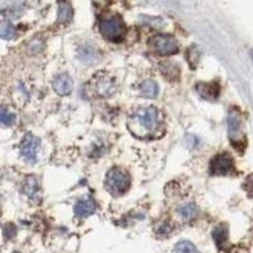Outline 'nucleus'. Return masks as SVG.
Returning a JSON list of instances; mask_svg holds the SVG:
<instances>
[{
    "label": "nucleus",
    "instance_id": "nucleus-16",
    "mask_svg": "<svg viewBox=\"0 0 253 253\" xmlns=\"http://www.w3.org/2000/svg\"><path fill=\"white\" fill-rule=\"evenodd\" d=\"M0 120L2 124L10 126L16 122V116L13 113H9L6 108H2L0 111Z\"/></svg>",
    "mask_w": 253,
    "mask_h": 253
},
{
    "label": "nucleus",
    "instance_id": "nucleus-5",
    "mask_svg": "<svg viewBox=\"0 0 253 253\" xmlns=\"http://www.w3.org/2000/svg\"><path fill=\"white\" fill-rule=\"evenodd\" d=\"M147 46L154 53L161 56L174 55L179 50L177 39L173 35L165 34L151 36L147 41Z\"/></svg>",
    "mask_w": 253,
    "mask_h": 253
},
{
    "label": "nucleus",
    "instance_id": "nucleus-19",
    "mask_svg": "<svg viewBox=\"0 0 253 253\" xmlns=\"http://www.w3.org/2000/svg\"><path fill=\"white\" fill-rule=\"evenodd\" d=\"M2 231H3L4 236L8 239H13L17 235V228L12 223H8V224H5L2 227Z\"/></svg>",
    "mask_w": 253,
    "mask_h": 253
},
{
    "label": "nucleus",
    "instance_id": "nucleus-7",
    "mask_svg": "<svg viewBox=\"0 0 253 253\" xmlns=\"http://www.w3.org/2000/svg\"><path fill=\"white\" fill-rule=\"evenodd\" d=\"M41 147V140L31 132L26 134L20 143V154L28 163H36L38 161V153Z\"/></svg>",
    "mask_w": 253,
    "mask_h": 253
},
{
    "label": "nucleus",
    "instance_id": "nucleus-1",
    "mask_svg": "<svg viewBox=\"0 0 253 253\" xmlns=\"http://www.w3.org/2000/svg\"><path fill=\"white\" fill-rule=\"evenodd\" d=\"M131 132L140 137L151 136L159 126V112L155 107L139 109L129 122Z\"/></svg>",
    "mask_w": 253,
    "mask_h": 253
},
{
    "label": "nucleus",
    "instance_id": "nucleus-9",
    "mask_svg": "<svg viewBox=\"0 0 253 253\" xmlns=\"http://www.w3.org/2000/svg\"><path fill=\"white\" fill-rule=\"evenodd\" d=\"M74 210L76 216L78 217H87L94 213L96 210L95 202L90 196H84L76 203Z\"/></svg>",
    "mask_w": 253,
    "mask_h": 253
},
{
    "label": "nucleus",
    "instance_id": "nucleus-11",
    "mask_svg": "<svg viewBox=\"0 0 253 253\" xmlns=\"http://www.w3.org/2000/svg\"><path fill=\"white\" fill-rule=\"evenodd\" d=\"M74 16V9L68 1L59 2L57 12V23L59 24H68L71 22Z\"/></svg>",
    "mask_w": 253,
    "mask_h": 253
},
{
    "label": "nucleus",
    "instance_id": "nucleus-17",
    "mask_svg": "<svg viewBox=\"0 0 253 253\" xmlns=\"http://www.w3.org/2000/svg\"><path fill=\"white\" fill-rule=\"evenodd\" d=\"M228 228L224 225L219 226L218 228L215 230L214 238L219 246L225 243L228 239Z\"/></svg>",
    "mask_w": 253,
    "mask_h": 253
},
{
    "label": "nucleus",
    "instance_id": "nucleus-20",
    "mask_svg": "<svg viewBox=\"0 0 253 253\" xmlns=\"http://www.w3.org/2000/svg\"><path fill=\"white\" fill-rule=\"evenodd\" d=\"M180 213L185 218H190L192 216H194L195 213H196V206L193 205V204L185 206L181 209Z\"/></svg>",
    "mask_w": 253,
    "mask_h": 253
},
{
    "label": "nucleus",
    "instance_id": "nucleus-18",
    "mask_svg": "<svg viewBox=\"0 0 253 253\" xmlns=\"http://www.w3.org/2000/svg\"><path fill=\"white\" fill-rule=\"evenodd\" d=\"M176 253H197L196 249L191 242L187 241L179 242L175 246Z\"/></svg>",
    "mask_w": 253,
    "mask_h": 253
},
{
    "label": "nucleus",
    "instance_id": "nucleus-2",
    "mask_svg": "<svg viewBox=\"0 0 253 253\" xmlns=\"http://www.w3.org/2000/svg\"><path fill=\"white\" fill-rule=\"evenodd\" d=\"M228 128L231 145L237 151H243L246 145V135L242 113L238 108L230 109L228 116Z\"/></svg>",
    "mask_w": 253,
    "mask_h": 253
},
{
    "label": "nucleus",
    "instance_id": "nucleus-3",
    "mask_svg": "<svg viewBox=\"0 0 253 253\" xmlns=\"http://www.w3.org/2000/svg\"><path fill=\"white\" fill-rule=\"evenodd\" d=\"M99 32L105 40L111 42H120L126 35V26L120 15H112L100 20Z\"/></svg>",
    "mask_w": 253,
    "mask_h": 253
},
{
    "label": "nucleus",
    "instance_id": "nucleus-8",
    "mask_svg": "<svg viewBox=\"0 0 253 253\" xmlns=\"http://www.w3.org/2000/svg\"><path fill=\"white\" fill-rule=\"evenodd\" d=\"M52 88L61 97L69 96L74 90V81L68 74L63 73L55 77L52 83Z\"/></svg>",
    "mask_w": 253,
    "mask_h": 253
},
{
    "label": "nucleus",
    "instance_id": "nucleus-22",
    "mask_svg": "<svg viewBox=\"0 0 253 253\" xmlns=\"http://www.w3.org/2000/svg\"><path fill=\"white\" fill-rule=\"evenodd\" d=\"M250 54H251L252 59H253V50H252L251 52H250Z\"/></svg>",
    "mask_w": 253,
    "mask_h": 253
},
{
    "label": "nucleus",
    "instance_id": "nucleus-15",
    "mask_svg": "<svg viewBox=\"0 0 253 253\" xmlns=\"http://www.w3.org/2000/svg\"><path fill=\"white\" fill-rule=\"evenodd\" d=\"M24 193L28 196H33L39 190V184L34 176H29L26 178L23 185Z\"/></svg>",
    "mask_w": 253,
    "mask_h": 253
},
{
    "label": "nucleus",
    "instance_id": "nucleus-4",
    "mask_svg": "<svg viewBox=\"0 0 253 253\" xmlns=\"http://www.w3.org/2000/svg\"><path fill=\"white\" fill-rule=\"evenodd\" d=\"M105 188L112 196H119L126 193L130 186V177L121 168H112L107 173Z\"/></svg>",
    "mask_w": 253,
    "mask_h": 253
},
{
    "label": "nucleus",
    "instance_id": "nucleus-23",
    "mask_svg": "<svg viewBox=\"0 0 253 253\" xmlns=\"http://www.w3.org/2000/svg\"><path fill=\"white\" fill-rule=\"evenodd\" d=\"M18 253V252H15V253Z\"/></svg>",
    "mask_w": 253,
    "mask_h": 253
},
{
    "label": "nucleus",
    "instance_id": "nucleus-13",
    "mask_svg": "<svg viewBox=\"0 0 253 253\" xmlns=\"http://www.w3.org/2000/svg\"><path fill=\"white\" fill-rule=\"evenodd\" d=\"M16 28L9 20H4L0 24V36L3 40L10 41L16 36Z\"/></svg>",
    "mask_w": 253,
    "mask_h": 253
},
{
    "label": "nucleus",
    "instance_id": "nucleus-21",
    "mask_svg": "<svg viewBox=\"0 0 253 253\" xmlns=\"http://www.w3.org/2000/svg\"><path fill=\"white\" fill-rule=\"evenodd\" d=\"M246 189L250 192H253V174L248 177L246 182Z\"/></svg>",
    "mask_w": 253,
    "mask_h": 253
},
{
    "label": "nucleus",
    "instance_id": "nucleus-12",
    "mask_svg": "<svg viewBox=\"0 0 253 253\" xmlns=\"http://www.w3.org/2000/svg\"><path fill=\"white\" fill-rule=\"evenodd\" d=\"M142 95L147 98H155L158 96L159 88L155 81L152 80H146L139 86Z\"/></svg>",
    "mask_w": 253,
    "mask_h": 253
},
{
    "label": "nucleus",
    "instance_id": "nucleus-10",
    "mask_svg": "<svg viewBox=\"0 0 253 253\" xmlns=\"http://www.w3.org/2000/svg\"><path fill=\"white\" fill-rule=\"evenodd\" d=\"M196 90L204 99L213 101L220 95V86L217 83H200L196 85Z\"/></svg>",
    "mask_w": 253,
    "mask_h": 253
},
{
    "label": "nucleus",
    "instance_id": "nucleus-14",
    "mask_svg": "<svg viewBox=\"0 0 253 253\" xmlns=\"http://www.w3.org/2000/svg\"><path fill=\"white\" fill-rule=\"evenodd\" d=\"M115 83L110 78H101L97 81V93L101 96L111 94L114 90Z\"/></svg>",
    "mask_w": 253,
    "mask_h": 253
},
{
    "label": "nucleus",
    "instance_id": "nucleus-6",
    "mask_svg": "<svg viewBox=\"0 0 253 253\" xmlns=\"http://www.w3.org/2000/svg\"><path fill=\"white\" fill-rule=\"evenodd\" d=\"M210 171L211 174L217 176H224L232 174L235 171L233 158L228 153L217 154L211 160Z\"/></svg>",
    "mask_w": 253,
    "mask_h": 253
}]
</instances>
